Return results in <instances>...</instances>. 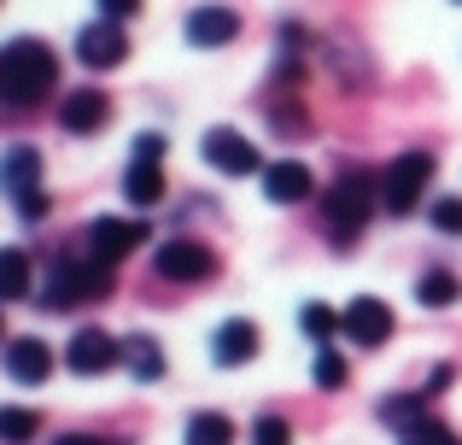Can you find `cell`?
<instances>
[{
    "label": "cell",
    "mask_w": 462,
    "mask_h": 445,
    "mask_svg": "<svg viewBox=\"0 0 462 445\" xmlns=\"http://www.w3.org/2000/svg\"><path fill=\"white\" fill-rule=\"evenodd\" d=\"M59 82V59L47 42H35V35H18V42L0 47V100L12 106V112H30V106H42L47 94H53Z\"/></svg>",
    "instance_id": "1"
},
{
    "label": "cell",
    "mask_w": 462,
    "mask_h": 445,
    "mask_svg": "<svg viewBox=\"0 0 462 445\" xmlns=\"http://www.w3.org/2000/svg\"><path fill=\"white\" fill-rule=\"evenodd\" d=\"M374 206H381V176L346 171L334 188H328V199H322V228H328V240L351 246V240L363 235V223L374 218Z\"/></svg>",
    "instance_id": "2"
},
{
    "label": "cell",
    "mask_w": 462,
    "mask_h": 445,
    "mask_svg": "<svg viewBox=\"0 0 462 445\" xmlns=\"http://www.w3.org/2000/svg\"><path fill=\"white\" fill-rule=\"evenodd\" d=\"M106 293H112V264L88 258V252H65L47 270L42 311H70V305H88V299H106Z\"/></svg>",
    "instance_id": "3"
},
{
    "label": "cell",
    "mask_w": 462,
    "mask_h": 445,
    "mask_svg": "<svg viewBox=\"0 0 462 445\" xmlns=\"http://www.w3.org/2000/svg\"><path fill=\"white\" fill-rule=\"evenodd\" d=\"M0 194L18 199V218H47V194H42V153L35 147H6L0 153Z\"/></svg>",
    "instance_id": "4"
},
{
    "label": "cell",
    "mask_w": 462,
    "mask_h": 445,
    "mask_svg": "<svg viewBox=\"0 0 462 445\" xmlns=\"http://www.w3.org/2000/svg\"><path fill=\"white\" fill-rule=\"evenodd\" d=\"M428 182H433V153H398L381 171V206L393 218H410L421 206V194H428Z\"/></svg>",
    "instance_id": "5"
},
{
    "label": "cell",
    "mask_w": 462,
    "mask_h": 445,
    "mask_svg": "<svg viewBox=\"0 0 462 445\" xmlns=\"http://www.w3.org/2000/svg\"><path fill=\"white\" fill-rule=\"evenodd\" d=\"M152 270L164 275V282H211L217 275V252L205 246V240L176 235V240H164V246L152 252Z\"/></svg>",
    "instance_id": "6"
},
{
    "label": "cell",
    "mask_w": 462,
    "mask_h": 445,
    "mask_svg": "<svg viewBox=\"0 0 462 445\" xmlns=\"http://www.w3.org/2000/svg\"><path fill=\"white\" fill-rule=\"evenodd\" d=\"M147 240V223H124V218H94L88 228H82V252L100 264H117L129 258V252Z\"/></svg>",
    "instance_id": "7"
},
{
    "label": "cell",
    "mask_w": 462,
    "mask_h": 445,
    "mask_svg": "<svg viewBox=\"0 0 462 445\" xmlns=\"http://www.w3.org/2000/svg\"><path fill=\"white\" fill-rule=\"evenodd\" d=\"M77 59H82L88 70H112V65H124V59H129V35H124V23H117V18L88 23V30L77 35Z\"/></svg>",
    "instance_id": "8"
},
{
    "label": "cell",
    "mask_w": 462,
    "mask_h": 445,
    "mask_svg": "<svg viewBox=\"0 0 462 445\" xmlns=\"http://www.w3.org/2000/svg\"><path fill=\"white\" fill-rule=\"evenodd\" d=\"M205 159H211V171H223V176H252V171H263L258 147H252L240 129H211V135H205Z\"/></svg>",
    "instance_id": "9"
},
{
    "label": "cell",
    "mask_w": 462,
    "mask_h": 445,
    "mask_svg": "<svg viewBox=\"0 0 462 445\" xmlns=\"http://www.w3.org/2000/svg\"><path fill=\"white\" fill-rule=\"evenodd\" d=\"M65 364L77 369V375H106L112 364H124V340H112L106 329H77V340H70Z\"/></svg>",
    "instance_id": "10"
},
{
    "label": "cell",
    "mask_w": 462,
    "mask_h": 445,
    "mask_svg": "<svg viewBox=\"0 0 462 445\" xmlns=\"http://www.w3.org/2000/svg\"><path fill=\"white\" fill-rule=\"evenodd\" d=\"M106 117H112V100H106L100 88H77L59 100V124L70 129V135H94V129H106Z\"/></svg>",
    "instance_id": "11"
},
{
    "label": "cell",
    "mask_w": 462,
    "mask_h": 445,
    "mask_svg": "<svg viewBox=\"0 0 462 445\" xmlns=\"http://www.w3.org/2000/svg\"><path fill=\"white\" fill-rule=\"evenodd\" d=\"M181 30H188L193 47H228L240 35V12H228V6H193Z\"/></svg>",
    "instance_id": "12"
},
{
    "label": "cell",
    "mask_w": 462,
    "mask_h": 445,
    "mask_svg": "<svg viewBox=\"0 0 462 445\" xmlns=\"http://www.w3.org/2000/svg\"><path fill=\"white\" fill-rule=\"evenodd\" d=\"M339 317H346V334H351L357 346H381L386 334H393V311H386L381 299H369V293L351 299V305L339 311Z\"/></svg>",
    "instance_id": "13"
},
{
    "label": "cell",
    "mask_w": 462,
    "mask_h": 445,
    "mask_svg": "<svg viewBox=\"0 0 462 445\" xmlns=\"http://www.w3.org/2000/svg\"><path fill=\"white\" fill-rule=\"evenodd\" d=\"M310 171L299 159H275L263 164V194H270V206H299V199H310Z\"/></svg>",
    "instance_id": "14"
},
{
    "label": "cell",
    "mask_w": 462,
    "mask_h": 445,
    "mask_svg": "<svg viewBox=\"0 0 462 445\" xmlns=\"http://www.w3.org/2000/svg\"><path fill=\"white\" fill-rule=\"evenodd\" d=\"M211 357L223 369H235V364H252L258 357V322H246V317H228L223 329H217V340H211Z\"/></svg>",
    "instance_id": "15"
},
{
    "label": "cell",
    "mask_w": 462,
    "mask_h": 445,
    "mask_svg": "<svg viewBox=\"0 0 462 445\" xmlns=\"http://www.w3.org/2000/svg\"><path fill=\"white\" fill-rule=\"evenodd\" d=\"M6 375L12 381H23V387H35V381H47L53 375V352H47L42 340H6Z\"/></svg>",
    "instance_id": "16"
},
{
    "label": "cell",
    "mask_w": 462,
    "mask_h": 445,
    "mask_svg": "<svg viewBox=\"0 0 462 445\" xmlns=\"http://www.w3.org/2000/svg\"><path fill=\"white\" fill-rule=\"evenodd\" d=\"M124 194H129V206H141V211L164 199V171H158V159H129Z\"/></svg>",
    "instance_id": "17"
},
{
    "label": "cell",
    "mask_w": 462,
    "mask_h": 445,
    "mask_svg": "<svg viewBox=\"0 0 462 445\" xmlns=\"http://www.w3.org/2000/svg\"><path fill=\"white\" fill-rule=\"evenodd\" d=\"M124 364H129L135 381H158L164 375V346H158L152 334H129L124 340Z\"/></svg>",
    "instance_id": "18"
},
{
    "label": "cell",
    "mask_w": 462,
    "mask_h": 445,
    "mask_svg": "<svg viewBox=\"0 0 462 445\" xmlns=\"http://www.w3.org/2000/svg\"><path fill=\"white\" fill-rule=\"evenodd\" d=\"M23 293H30V252L0 246V305H6V299H23Z\"/></svg>",
    "instance_id": "19"
},
{
    "label": "cell",
    "mask_w": 462,
    "mask_h": 445,
    "mask_svg": "<svg viewBox=\"0 0 462 445\" xmlns=\"http://www.w3.org/2000/svg\"><path fill=\"white\" fill-rule=\"evenodd\" d=\"M181 445H235V422L217 411H199L188 416V428H181Z\"/></svg>",
    "instance_id": "20"
},
{
    "label": "cell",
    "mask_w": 462,
    "mask_h": 445,
    "mask_svg": "<svg viewBox=\"0 0 462 445\" xmlns=\"http://www.w3.org/2000/svg\"><path fill=\"white\" fill-rule=\"evenodd\" d=\"M457 293H462V282H457L451 270H428V275L416 282V299H421L428 311H445V305H457Z\"/></svg>",
    "instance_id": "21"
},
{
    "label": "cell",
    "mask_w": 462,
    "mask_h": 445,
    "mask_svg": "<svg viewBox=\"0 0 462 445\" xmlns=\"http://www.w3.org/2000/svg\"><path fill=\"white\" fill-rule=\"evenodd\" d=\"M35 428H42V416L23 411V404H6V411H0V440H6V445H30Z\"/></svg>",
    "instance_id": "22"
},
{
    "label": "cell",
    "mask_w": 462,
    "mask_h": 445,
    "mask_svg": "<svg viewBox=\"0 0 462 445\" xmlns=\"http://www.w3.org/2000/svg\"><path fill=\"white\" fill-rule=\"evenodd\" d=\"M299 329H305L316 346H328V340H334L339 329H346V317H334L328 305H305V311H299Z\"/></svg>",
    "instance_id": "23"
},
{
    "label": "cell",
    "mask_w": 462,
    "mask_h": 445,
    "mask_svg": "<svg viewBox=\"0 0 462 445\" xmlns=\"http://www.w3.org/2000/svg\"><path fill=\"white\" fill-rule=\"evenodd\" d=\"M346 375H351V369H346V357H339L334 346H322V352H316V387H322V393H334V387H346Z\"/></svg>",
    "instance_id": "24"
},
{
    "label": "cell",
    "mask_w": 462,
    "mask_h": 445,
    "mask_svg": "<svg viewBox=\"0 0 462 445\" xmlns=\"http://www.w3.org/2000/svg\"><path fill=\"white\" fill-rule=\"evenodd\" d=\"M428 218H433V228H439V235H462V199H457V194L433 199V206H428Z\"/></svg>",
    "instance_id": "25"
},
{
    "label": "cell",
    "mask_w": 462,
    "mask_h": 445,
    "mask_svg": "<svg viewBox=\"0 0 462 445\" xmlns=\"http://www.w3.org/2000/svg\"><path fill=\"white\" fill-rule=\"evenodd\" d=\"M252 445H293L287 416H258V422H252Z\"/></svg>",
    "instance_id": "26"
},
{
    "label": "cell",
    "mask_w": 462,
    "mask_h": 445,
    "mask_svg": "<svg viewBox=\"0 0 462 445\" xmlns=\"http://www.w3.org/2000/svg\"><path fill=\"white\" fill-rule=\"evenodd\" d=\"M410 440H421V445H462V440L451 434V428L439 422V416H421V422L410 428Z\"/></svg>",
    "instance_id": "27"
},
{
    "label": "cell",
    "mask_w": 462,
    "mask_h": 445,
    "mask_svg": "<svg viewBox=\"0 0 462 445\" xmlns=\"http://www.w3.org/2000/svg\"><path fill=\"white\" fill-rule=\"evenodd\" d=\"M135 12H141V0H100V18L124 23V18H135Z\"/></svg>",
    "instance_id": "28"
},
{
    "label": "cell",
    "mask_w": 462,
    "mask_h": 445,
    "mask_svg": "<svg viewBox=\"0 0 462 445\" xmlns=\"http://www.w3.org/2000/svg\"><path fill=\"white\" fill-rule=\"evenodd\" d=\"M135 159H164V135H135Z\"/></svg>",
    "instance_id": "29"
},
{
    "label": "cell",
    "mask_w": 462,
    "mask_h": 445,
    "mask_svg": "<svg viewBox=\"0 0 462 445\" xmlns=\"http://www.w3.org/2000/svg\"><path fill=\"white\" fill-rule=\"evenodd\" d=\"M59 445H112V440H100V434H65Z\"/></svg>",
    "instance_id": "30"
},
{
    "label": "cell",
    "mask_w": 462,
    "mask_h": 445,
    "mask_svg": "<svg viewBox=\"0 0 462 445\" xmlns=\"http://www.w3.org/2000/svg\"><path fill=\"white\" fill-rule=\"evenodd\" d=\"M404 445H421V440H404Z\"/></svg>",
    "instance_id": "31"
}]
</instances>
